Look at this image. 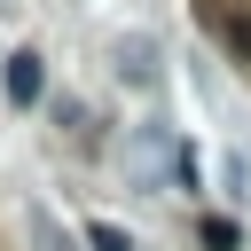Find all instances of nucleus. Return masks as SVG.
Here are the masks:
<instances>
[{"label":"nucleus","mask_w":251,"mask_h":251,"mask_svg":"<svg viewBox=\"0 0 251 251\" xmlns=\"http://www.w3.org/2000/svg\"><path fill=\"white\" fill-rule=\"evenodd\" d=\"M86 251H133V235L110 227V220H94V227H86Z\"/></svg>","instance_id":"3"},{"label":"nucleus","mask_w":251,"mask_h":251,"mask_svg":"<svg viewBox=\"0 0 251 251\" xmlns=\"http://www.w3.org/2000/svg\"><path fill=\"white\" fill-rule=\"evenodd\" d=\"M118 78H133L141 94H157V47L133 31V39H118Z\"/></svg>","instance_id":"1"},{"label":"nucleus","mask_w":251,"mask_h":251,"mask_svg":"<svg viewBox=\"0 0 251 251\" xmlns=\"http://www.w3.org/2000/svg\"><path fill=\"white\" fill-rule=\"evenodd\" d=\"M220 31H227V47H235V55H251V16H220Z\"/></svg>","instance_id":"4"},{"label":"nucleus","mask_w":251,"mask_h":251,"mask_svg":"<svg viewBox=\"0 0 251 251\" xmlns=\"http://www.w3.org/2000/svg\"><path fill=\"white\" fill-rule=\"evenodd\" d=\"M39 86H47L39 55H31V47H24V55H8V102H39Z\"/></svg>","instance_id":"2"}]
</instances>
